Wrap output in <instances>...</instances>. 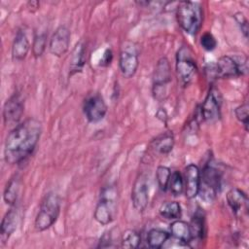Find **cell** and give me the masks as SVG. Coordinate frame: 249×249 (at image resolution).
<instances>
[{"label": "cell", "instance_id": "cell-3", "mask_svg": "<svg viewBox=\"0 0 249 249\" xmlns=\"http://www.w3.org/2000/svg\"><path fill=\"white\" fill-rule=\"evenodd\" d=\"M60 212V197L53 192L48 193L36 215L34 226L38 231H44L51 228L57 220Z\"/></svg>", "mask_w": 249, "mask_h": 249}, {"label": "cell", "instance_id": "cell-28", "mask_svg": "<svg viewBox=\"0 0 249 249\" xmlns=\"http://www.w3.org/2000/svg\"><path fill=\"white\" fill-rule=\"evenodd\" d=\"M170 176H171V171L167 166H163V165L158 166L156 171V179L158 182V186L161 191L165 192L168 189Z\"/></svg>", "mask_w": 249, "mask_h": 249}, {"label": "cell", "instance_id": "cell-11", "mask_svg": "<svg viewBox=\"0 0 249 249\" xmlns=\"http://www.w3.org/2000/svg\"><path fill=\"white\" fill-rule=\"evenodd\" d=\"M131 201L133 207L138 212L146 209L149 202V177L145 173H141L134 181L131 190Z\"/></svg>", "mask_w": 249, "mask_h": 249}, {"label": "cell", "instance_id": "cell-7", "mask_svg": "<svg viewBox=\"0 0 249 249\" xmlns=\"http://www.w3.org/2000/svg\"><path fill=\"white\" fill-rule=\"evenodd\" d=\"M197 71L191 50L183 46L176 53V74L182 87H187L194 80Z\"/></svg>", "mask_w": 249, "mask_h": 249}, {"label": "cell", "instance_id": "cell-20", "mask_svg": "<svg viewBox=\"0 0 249 249\" xmlns=\"http://www.w3.org/2000/svg\"><path fill=\"white\" fill-rule=\"evenodd\" d=\"M170 232L176 240L186 246H189V243L192 241L190 225L183 220H174L170 225Z\"/></svg>", "mask_w": 249, "mask_h": 249}, {"label": "cell", "instance_id": "cell-19", "mask_svg": "<svg viewBox=\"0 0 249 249\" xmlns=\"http://www.w3.org/2000/svg\"><path fill=\"white\" fill-rule=\"evenodd\" d=\"M18 223V212L17 208H11L3 217L0 227L1 239L7 240L16 231Z\"/></svg>", "mask_w": 249, "mask_h": 249}, {"label": "cell", "instance_id": "cell-4", "mask_svg": "<svg viewBox=\"0 0 249 249\" xmlns=\"http://www.w3.org/2000/svg\"><path fill=\"white\" fill-rule=\"evenodd\" d=\"M117 197L118 194L114 186H108L102 189L93 214L98 224L106 226L114 221L117 214Z\"/></svg>", "mask_w": 249, "mask_h": 249}, {"label": "cell", "instance_id": "cell-10", "mask_svg": "<svg viewBox=\"0 0 249 249\" xmlns=\"http://www.w3.org/2000/svg\"><path fill=\"white\" fill-rule=\"evenodd\" d=\"M139 65L137 47L132 42H125L119 57L120 70L124 78H131L135 75Z\"/></svg>", "mask_w": 249, "mask_h": 249}, {"label": "cell", "instance_id": "cell-26", "mask_svg": "<svg viewBox=\"0 0 249 249\" xmlns=\"http://www.w3.org/2000/svg\"><path fill=\"white\" fill-rule=\"evenodd\" d=\"M141 242L140 234L134 230H126L121 237V247L126 249H134L139 246Z\"/></svg>", "mask_w": 249, "mask_h": 249}, {"label": "cell", "instance_id": "cell-13", "mask_svg": "<svg viewBox=\"0 0 249 249\" xmlns=\"http://www.w3.org/2000/svg\"><path fill=\"white\" fill-rule=\"evenodd\" d=\"M24 111V101L19 93H14L4 104L3 120L6 125H17Z\"/></svg>", "mask_w": 249, "mask_h": 249}, {"label": "cell", "instance_id": "cell-25", "mask_svg": "<svg viewBox=\"0 0 249 249\" xmlns=\"http://www.w3.org/2000/svg\"><path fill=\"white\" fill-rule=\"evenodd\" d=\"M159 213L166 220L180 219L182 214L181 205L178 201H165L160 206Z\"/></svg>", "mask_w": 249, "mask_h": 249}, {"label": "cell", "instance_id": "cell-17", "mask_svg": "<svg viewBox=\"0 0 249 249\" xmlns=\"http://www.w3.org/2000/svg\"><path fill=\"white\" fill-rule=\"evenodd\" d=\"M86 53L87 48L86 45L81 41L76 44L74 47L69 63V76L81 72L86 63Z\"/></svg>", "mask_w": 249, "mask_h": 249}, {"label": "cell", "instance_id": "cell-31", "mask_svg": "<svg viewBox=\"0 0 249 249\" xmlns=\"http://www.w3.org/2000/svg\"><path fill=\"white\" fill-rule=\"evenodd\" d=\"M200 45L205 51L211 52L216 49L217 40L210 32H205L200 37Z\"/></svg>", "mask_w": 249, "mask_h": 249}, {"label": "cell", "instance_id": "cell-33", "mask_svg": "<svg viewBox=\"0 0 249 249\" xmlns=\"http://www.w3.org/2000/svg\"><path fill=\"white\" fill-rule=\"evenodd\" d=\"M113 237H112V232L111 231H107L105 232L101 237H100V240H99V244H98V247H112L113 246Z\"/></svg>", "mask_w": 249, "mask_h": 249}, {"label": "cell", "instance_id": "cell-23", "mask_svg": "<svg viewBox=\"0 0 249 249\" xmlns=\"http://www.w3.org/2000/svg\"><path fill=\"white\" fill-rule=\"evenodd\" d=\"M20 189V180L18 175L13 176L6 184L3 198L4 201L9 205H14L18 199Z\"/></svg>", "mask_w": 249, "mask_h": 249}, {"label": "cell", "instance_id": "cell-12", "mask_svg": "<svg viewBox=\"0 0 249 249\" xmlns=\"http://www.w3.org/2000/svg\"><path fill=\"white\" fill-rule=\"evenodd\" d=\"M107 104L99 93L89 95L84 102L83 111L87 120L90 123L101 121L107 113Z\"/></svg>", "mask_w": 249, "mask_h": 249}, {"label": "cell", "instance_id": "cell-27", "mask_svg": "<svg viewBox=\"0 0 249 249\" xmlns=\"http://www.w3.org/2000/svg\"><path fill=\"white\" fill-rule=\"evenodd\" d=\"M168 189L170 190V193L175 196H180L184 192V179L179 171H174L171 173Z\"/></svg>", "mask_w": 249, "mask_h": 249}, {"label": "cell", "instance_id": "cell-22", "mask_svg": "<svg viewBox=\"0 0 249 249\" xmlns=\"http://www.w3.org/2000/svg\"><path fill=\"white\" fill-rule=\"evenodd\" d=\"M155 152L160 155H166L172 151L174 146V136L170 131L163 132L154 139L151 143Z\"/></svg>", "mask_w": 249, "mask_h": 249}, {"label": "cell", "instance_id": "cell-32", "mask_svg": "<svg viewBox=\"0 0 249 249\" xmlns=\"http://www.w3.org/2000/svg\"><path fill=\"white\" fill-rule=\"evenodd\" d=\"M233 18H234L236 23L238 24V26H239V28H240V30H241L243 36L247 39V38H248V20H247V18H246L245 16H244L242 13H240V12L235 13L234 16H233Z\"/></svg>", "mask_w": 249, "mask_h": 249}, {"label": "cell", "instance_id": "cell-9", "mask_svg": "<svg viewBox=\"0 0 249 249\" xmlns=\"http://www.w3.org/2000/svg\"><path fill=\"white\" fill-rule=\"evenodd\" d=\"M221 92L217 88L211 87L199 108L201 120L209 124L216 123L221 118Z\"/></svg>", "mask_w": 249, "mask_h": 249}, {"label": "cell", "instance_id": "cell-8", "mask_svg": "<svg viewBox=\"0 0 249 249\" xmlns=\"http://www.w3.org/2000/svg\"><path fill=\"white\" fill-rule=\"evenodd\" d=\"M171 82V68L169 60L163 56L160 57L153 74V94L154 97L161 101L167 94V85Z\"/></svg>", "mask_w": 249, "mask_h": 249}, {"label": "cell", "instance_id": "cell-34", "mask_svg": "<svg viewBox=\"0 0 249 249\" xmlns=\"http://www.w3.org/2000/svg\"><path fill=\"white\" fill-rule=\"evenodd\" d=\"M113 58V54H112V51L110 49H106L105 52L102 54V57L100 59V63L99 65L101 66H108Z\"/></svg>", "mask_w": 249, "mask_h": 249}, {"label": "cell", "instance_id": "cell-6", "mask_svg": "<svg viewBox=\"0 0 249 249\" xmlns=\"http://www.w3.org/2000/svg\"><path fill=\"white\" fill-rule=\"evenodd\" d=\"M222 173L211 162L204 165L200 172V183L198 195L205 202H211L215 199L221 187Z\"/></svg>", "mask_w": 249, "mask_h": 249}, {"label": "cell", "instance_id": "cell-15", "mask_svg": "<svg viewBox=\"0 0 249 249\" xmlns=\"http://www.w3.org/2000/svg\"><path fill=\"white\" fill-rule=\"evenodd\" d=\"M200 183V170L197 165L191 163L186 166L184 171L185 195L189 199L195 198L198 195Z\"/></svg>", "mask_w": 249, "mask_h": 249}, {"label": "cell", "instance_id": "cell-1", "mask_svg": "<svg viewBox=\"0 0 249 249\" xmlns=\"http://www.w3.org/2000/svg\"><path fill=\"white\" fill-rule=\"evenodd\" d=\"M41 133L42 124L35 118H28L14 126L5 141V160L10 164L24 161L33 153Z\"/></svg>", "mask_w": 249, "mask_h": 249}, {"label": "cell", "instance_id": "cell-29", "mask_svg": "<svg viewBox=\"0 0 249 249\" xmlns=\"http://www.w3.org/2000/svg\"><path fill=\"white\" fill-rule=\"evenodd\" d=\"M47 47V35L46 33H39L34 36L32 43V53L35 57H39L43 54Z\"/></svg>", "mask_w": 249, "mask_h": 249}, {"label": "cell", "instance_id": "cell-2", "mask_svg": "<svg viewBox=\"0 0 249 249\" xmlns=\"http://www.w3.org/2000/svg\"><path fill=\"white\" fill-rule=\"evenodd\" d=\"M177 21L181 28L190 35H196L202 23V9L200 3L181 1L176 8Z\"/></svg>", "mask_w": 249, "mask_h": 249}, {"label": "cell", "instance_id": "cell-18", "mask_svg": "<svg viewBox=\"0 0 249 249\" xmlns=\"http://www.w3.org/2000/svg\"><path fill=\"white\" fill-rule=\"evenodd\" d=\"M30 49L29 40L23 31H18L12 45V57L14 60L19 61L25 58Z\"/></svg>", "mask_w": 249, "mask_h": 249}, {"label": "cell", "instance_id": "cell-5", "mask_svg": "<svg viewBox=\"0 0 249 249\" xmlns=\"http://www.w3.org/2000/svg\"><path fill=\"white\" fill-rule=\"evenodd\" d=\"M247 57L243 54L223 55L213 66L212 72L216 78H236L247 73Z\"/></svg>", "mask_w": 249, "mask_h": 249}, {"label": "cell", "instance_id": "cell-14", "mask_svg": "<svg viewBox=\"0 0 249 249\" xmlns=\"http://www.w3.org/2000/svg\"><path fill=\"white\" fill-rule=\"evenodd\" d=\"M71 33L70 30L64 26L60 25L53 33L50 42H49V51L50 53L57 57L63 55L69 49L70 46Z\"/></svg>", "mask_w": 249, "mask_h": 249}, {"label": "cell", "instance_id": "cell-24", "mask_svg": "<svg viewBox=\"0 0 249 249\" xmlns=\"http://www.w3.org/2000/svg\"><path fill=\"white\" fill-rule=\"evenodd\" d=\"M170 238V233L160 229H152L148 231L146 241L150 248L159 249Z\"/></svg>", "mask_w": 249, "mask_h": 249}, {"label": "cell", "instance_id": "cell-30", "mask_svg": "<svg viewBox=\"0 0 249 249\" xmlns=\"http://www.w3.org/2000/svg\"><path fill=\"white\" fill-rule=\"evenodd\" d=\"M248 110H249V106L247 103L241 104L234 109L235 118L244 125V128L246 131H248V116H249Z\"/></svg>", "mask_w": 249, "mask_h": 249}, {"label": "cell", "instance_id": "cell-16", "mask_svg": "<svg viewBox=\"0 0 249 249\" xmlns=\"http://www.w3.org/2000/svg\"><path fill=\"white\" fill-rule=\"evenodd\" d=\"M226 199L228 205L235 215H242V212L248 209L247 196L238 188L231 189L226 195Z\"/></svg>", "mask_w": 249, "mask_h": 249}, {"label": "cell", "instance_id": "cell-35", "mask_svg": "<svg viewBox=\"0 0 249 249\" xmlns=\"http://www.w3.org/2000/svg\"><path fill=\"white\" fill-rule=\"evenodd\" d=\"M159 111L161 113V115H160V113H158V112H157V118H159V119H160V120H161L162 122H163V121L165 122V119H166V117H167L166 112H165L162 108H160Z\"/></svg>", "mask_w": 249, "mask_h": 249}, {"label": "cell", "instance_id": "cell-21", "mask_svg": "<svg viewBox=\"0 0 249 249\" xmlns=\"http://www.w3.org/2000/svg\"><path fill=\"white\" fill-rule=\"evenodd\" d=\"M189 225L191 229L192 241L195 239H202L205 232V215L202 209L197 208L196 210Z\"/></svg>", "mask_w": 249, "mask_h": 249}]
</instances>
